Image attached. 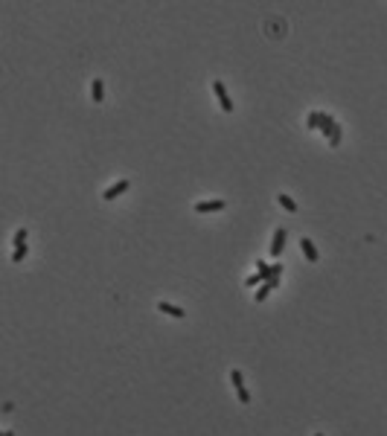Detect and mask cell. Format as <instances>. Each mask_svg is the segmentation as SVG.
I'll use <instances>...</instances> for the list:
<instances>
[{"instance_id": "6da1fadb", "label": "cell", "mask_w": 387, "mask_h": 436, "mask_svg": "<svg viewBox=\"0 0 387 436\" xmlns=\"http://www.w3.org/2000/svg\"><path fill=\"white\" fill-rule=\"evenodd\" d=\"M230 381H233V390H236L239 401L242 404H251V392H248V387H245V375L239 370H230Z\"/></svg>"}, {"instance_id": "9a60e30c", "label": "cell", "mask_w": 387, "mask_h": 436, "mask_svg": "<svg viewBox=\"0 0 387 436\" xmlns=\"http://www.w3.org/2000/svg\"><path fill=\"white\" fill-rule=\"evenodd\" d=\"M280 273H282V265H271V276L280 279Z\"/></svg>"}, {"instance_id": "7c38bea8", "label": "cell", "mask_w": 387, "mask_h": 436, "mask_svg": "<svg viewBox=\"0 0 387 436\" xmlns=\"http://www.w3.org/2000/svg\"><path fill=\"white\" fill-rule=\"evenodd\" d=\"M306 128H309V131H321V110H312V113H309Z\"/></svg>"}, {"instance_id": "ac0fdd59", "label": "cell", "mask_w": 387, "mask_h": 436, "mask_svg": "<svg viewBox=\"0 0 387 436\" xmlns=\"http://www.w3.org/2000/svg\"><path fill=\"white\" fill-rule=\"evenodd\" d=\"M312 436H323V434H312Z\"/></svg>"}, {"instance_id": "7a4b0ae2", "label": "cell", "mask_w": 387, "mask_h": 436, "mask_svg": "<svg viewBox=\"0 0 387 436\" xmlns=\"http://www.w3.org/2000/svg\"><path fill=\"white\" fill-rule=\"evenodd\" d=\"M285 239H288V230H285V227H277V230H274V236H271V247H268V253H271L274 259H277V256L282 253V247H285Z\"/></svg>"}, {"instance_id": "8fae6325", "label": "cell", "mask_w": 387, "mask_h": 436, "mask_svg": "<svg viewBox=\"0 0 387 436\" xmlns=\"http://www.w3.org/2000/svg\"><path fill=\"white\" fill-rule=\"evenodd\" d=\"M277 204H280L285 213H297V204H294V198L285 195V192H280V195H277Z\"/></svg>"}, {"instance_id": "277c9868", "label": "cell", "mask_w": 387, "mask_h": 436, "mask_svg": "<svg viewBox=\"0 0 387 436\" xmlns=\"http://www.w3.org/2000/svg\"><path fill=\"white\" fill-rule=\"evenodd\" d=\"M221 210H227V201H221V198L198 201V204H195V213H198V216H204V213H221Z\"/></svg>"}, {"instance_id": "5bb4252c", "label": "cell", "mask_w": 387, "mask_h": 436, "mask_svg": "<svg viewBox=\"0 0 387 436\" xmlns=\"http://www.w3.org/2000/svg\"><path fill=\"white\" fill-rule=\"evenodd\" d=\"M26 253H29V247H26V244H21V247H15V253H12V262L18 265L21 259H26Z\"/></svg>"}, {"instance_id": "3957f363", "label": "cell", "mask_w": 387, "mask_h": 436, "mask_svg": "<svg viewBox=\"0 0 387 436\" xmlns=\"http://www.w3.org/2000/svg\"><path fill=\"white\" fill-rule=\"evenodd\" d=\"M213 90H215V96H218V105H221V110H224V113H233V99L227 96V87H224V82H218V79H215V82H213Z\"/></svg>"}, {"instance_id": "8992f818", "label": "cell", "mask_w": 387, "mask_h": 436, "mask_svg": "<svg viewBox=\"0 0 387 436\" xmlns=\"http://www.w3.org/2000/svg\"><path fill=\"white\" fill-rule=\"evenodd\" d=\"M157 311H163V314H169V317H175V320H184V317H187V311H184L181 305H175V303H166V300H160V303H157Z\"/></svg>"}, {"instance_id": "4fadbf2b", "label": "cell", "mask_w": 387, "mask_h": 436, "mask_svg": "<svg viewBox=\"0 0 387 436\" xmlns=\"http://www.w3.org/2000/svg\"><path fill=\"white\" fill-rule=\"evenodd\" d=\"M26 236H29V230H26V227H21V230H15V236H12V244H15V247H21V244H26Z\"/></svg>"}, {"instance_id": "9c48e42d", "label": "cell", "mask_w": 387, "mask_h": 436, "mask_svg": "<svg viewBox=\"0 0 387 436\" xmlns=\"http://www.w3.org/2000/svg\"><path fill=\"white\" fill-rule=\"evenodd\" d=\"M277 285H280V279H268V282H262V288L257 291V297H254V300H257V303H265V300H268V294H271Z\"/></svg>"}, {"instance_id": "2e32d148", "label": "cell", "mask_w": 387, "mask_h": 436, "mask_svg": "<svg viewBox=\"0 0 387 436\" xmlns=\"http://www.w3.org/2000/svg\"><path fill=\"white\" fill-rule=\"evenodd\" d=\"M259 282H262L259 276H248V279H245V285H248V288H254V285H259Z\"/></svg>"}, {"instance_id": "30bf717a", "label": "cell", "mask_w": 387, "mask_h": 436, "mask_svg": "<svg viewBox=\"0 0 387 436\" xmlns=\"http://www.w3.org/2000/svg\"><path fill=\"white\" fill-rule=\"evenodd\" d=\"M90 96H93L96 105L105 99V82H102V79H93V82H90Z\"/></svg>"}, {"instance_id": "ba28073f", "label": "cell", "mask_w": 387, "mask_h": 436, "mask_svg": "<svg viewBox=\"0 0 387 436\" xmlns=\"http://www.w3.org/2000/svg\"><path fill=\"white\" fill-rule=\"evenodd\" d=\"M335 128H338V122L326 113V110H321V134H326L329 140H332V134H335Z\"/></svg>"}, {"instance_id": "5b68a950", "label": "cell", "mask_w": 387, "mask_h": 436, "mask_svg": "<svg viewBox=\"0 0 387 436\" xmlns=\"http://www.w3.org/2000/svg\"><path fill=\"white\" fill-rule=\"evenodd\" d=\"M131 189V180H117L114 186H108L105 192H102V201H114V198H120L123 192H129Z\"/></svg>"}, {"instance_id": "52a82bcc", "label": "cell", "mask_w": 387, "mask_h": 436, "mask_svg": "<svg viewBox=\"0 0 387 436\" xmlns=\"http://www.w3.org/2000/svg\"><path fill=\"white\" fill-rule=\"evenodd\" d=\"M300 250H303V256H306L309 262H318V259H321V253H318L315 241L309 239V236H303V239H300Z\"/></svg>"}, {"instance_id": "e0dca14e", "label": "cell", "mask_w": 387, "mask_h": 436, "mask_svg": "<svg viewBox=\"0 0 387 436\" xmlns=\"http://www.w3.org/2000/svg\"><path fill=\"white\" fill-rule=\"evenodd\" d=\"M0 436H15V434H12V431H3V434H0Z\"/></svg>"}]
</instances>
